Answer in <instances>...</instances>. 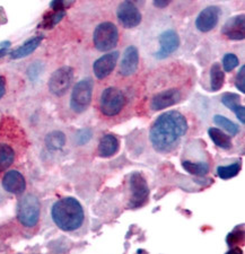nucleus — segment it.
<instances>
[{"label":"nucleus","mask_w":245,"mask_h":254,"mask_svg":"<svg viewBox=\"0 0 245 254\" xmlns=\"http://www.w3.org/2000/svg\"><path fill=\"white\" fill-rule=\"evenodd\" d=\"M187 131L185 117L178 111H169L159 116L150 128L149 139L159 153L173 150Z\"/></svg>","instance_id":"obj_1"},{"label":"nucleus","mask_w":245,"mask_h":254,"mask_svg":"<svg viewBox=\"0 0 245 254\" xmlns=\"http://www.w3.org/2000/svg\"><path fill=\"white\" fill-rule=\"evenodd\" d=\"M52 219L60 229L72 232L78 229L84 223V209L75 198L68 196L57 201L52 207Z\"/></svg>","instance_id":"obj_2"},{"label":"nucleus","mask_w":245,"mask_h":254,"mask_svg":"<svg viewBox=\"0 0 245 254\" xmlns=\"http://www.w3.org/2000/svg\"><path fill=\"white\" fill-rule=\"evenodd\" d=\"M119 41V32L111 22H104L97 25L93 34V42L97 50L108 52L117 47Z\"/></svg>","instance_id":"obj_3"},{"label":"nucleus","mask_w":245,"mask_h":254,"mask_svg":"<svg viewBox=\"0 0 245 254\" xmlns=\"http://www.w3.org/2000/svg\"><path fill=\"white\" fill-rule=\"evenodd\" d=\"M40 201L33 194H27L18 202L17 217L25 227H34L40 218Z\"/></svg>","instance_id":"obj_4"},{"label":"nucleus","mask_w":245,"mask_h":254,"mask_svg":"<svg viewBox=\"0 0 245 254\" xmlns=\"http://www.w3.org/2000/svg\"><path fill=\"white\" fill-rule=\"evenodd\" d=\"M93 80L86 78L78 81L72 89L70 97V108L73 112L83 113L88 109L92 102Z\"/></svg>","instance_id":"obj_5"},{"label":"nucleus","mask_w":245,"mask_h":254,"mask_svg":"<svg viewBox=\"0 0 245 254\" xmlns=\"http://www.w3.org/2000/svg\"><path fill=\"white\" fill-rule=\"evenodd\" d=\"M124 94L119 88L109 87L103 91L100 100V110L106 117H116L123 109Z\"/></svg>","instance_id":"obj_6"},{"label":"nucleus","mask_w":245,"mask_h":254,"mask_svg":"<svg viewBox=\"0 0 245 254\" xmlns=\"http://www.w3.org/2000/svg\"><path fill=\"white\" fill-rule=\"evenodd\" d=\"M73 81V69L68 65L61 67L49 79V91L56 96H62L68 92Z\"/></svg>","instance_id":"obj_7"},{"label":"nucleus","mask_w":245,"mask_h":254,"mask_svg":"<svg viewBox=\"0 0 245 254\" xmlns=\"http://www.w3.org/2000/svg\"><path fill=\"white\" fill-rule=\"evenodd\" d=\"M130 190H131V198L129 201V208L136 209L142 207L148 201L149 188L147 186L146 180L140 173L134 172L130 176Z\"/></svg>","instance_id":"obj_8"},{"label":"nucleus","mask_w":245,"mask_h":254,"mask_svg":"<svg viewBox=\"0 0 245 254\" xmlns=\"http://www.w3.org/2000/svg\"><path fill=\"white\" fill-rule=\"evenodd\" d=\"M118 19L125 28L137 27L141 23L142 16L138 7L129 0H124L118 7Z\"/></svg>","instance_id":"obj_9"},{"label":"nucleus","mask_w":245,"mask_h":254,"mask_svg":"<svg viewBox=\"0 0 245 254\" xmlns=\"http://www.w3.org/2000/svg\"><path fill=\"white\" fill-rule=\"evenodd\" d=\"M159 41V50L155 53L156 58L165 59L170 55L178 50L180 46L179 34L174 30H167L162 33L158 38Z\"/></svg>","instance_id":"obj_10"},{"label":"nucleus","mask_w":245,"mask_h":254,"mask_svg":"<svg viewBox=\"0 0 245 254\" xmlns=\"http://www.w3.org/2000/svg\"><path fill=\"white\" fill-rule=\"evenodd\" d=\"M118 59H119V52L114 51L106 53L97 59L93 64L94 75L97 79H104L111 73L116 68Z\"/></svg>","instance_id":"obj_11"},{"label":"nucleus","mask_w":245,"mask_h":254,"mask_svg":"<svg viewBox=\"0 0 245 254\" xmlns=\"http://www.w3.org/2000/svg\"><path fill=\"white\" fill-rule=\"evenodd\" d=\"M220 16V8L217 6H209L203 9L201 13L198 15L195 19V27L200 32L207 33L214 30L216 25L218 24Z\"/></svg>","instance_id":"obj_12"},{"label":"nucleus","mask_w":245,"mask_h":254,"mask_svg":"<svg viewBox=\"0 0 245 254\" xmlns=\"http://www.w3.org/2000/svg\"><path fill=\"white\" fill-rule=\"evenodd\" d=\"M223 35L227 39L240 41L245 39V17L243 14L236 15L227 20L222 28Z\"/></svg>","instance_id":"obj_13"},{"label":"nucleus","mask_w":245,"mask_h":254,"mask_svg":"<svg viewBox=\"0 0 245 254\" xmlns=\"http://www.w3.org/2000/svg\"><path fill=\"white\" fill-rule=\"evenodd\" d=\"M180 100H181V93H180V91L175 88L166 89V91L157 93L153 97L150 108L154 111H159V110H164L170 108V106L175 105L179 103Z\"/></svg>","instance_id":"obj_14"},{"label":"nucleus","mask_w":245,"mask_h":254,"mask_svg":"<svg viewBox=\"0 0 245 254\" xmlns=\"http://www.w3.org/2000/svg\"><path fill=\"white\" fill-rule=\"evenodd\" d=\"M139 64V52L138 49L130 46L125 49L120 64V73L122 76H131L138 69Z\"/></svg>","instance_id":"obj_15"},{"label":"nucleus","mask_w":245,"mask_h":254,"mask_svg":"<svg viewBox=\"0 0 245 254\" xmlns=\"http://www.w3.org/2000/svg\"><path fill=\"white\" fill-rule=\"evenodd\" d=\"M2 187L9 193L22 194L26 189V182L18 171H9L3 176Z\"/></svg>","instance_id":"obj_16"},{"label":"nucleus","mask_w":245,"mask_h":254,"mask_svg":"<svg viewBox=\"0 0 245 254\" xmlns=\"http://www.w3.org/2000/svg\"><path fill=\"white\" fill-rule=\"evenodd\" d=\"M240 95L234 93H226L224 94L222 97V103L232 110L233 112L235 113V116L238 117L239 120L242 122L244 125L245 124V108L243 105L240 104Z\"/></svg>","instance_id":"obj_17"},{"label":"nucleus","mask_w":245,"mask_h":254,"mask_svg":"<svg viewBox=\"0 0 245 254\" xmlns=\"http://www.w3.org/2000/svg\"><path fill=\"white\" fill-rule=\"evenodd\" d=\"M119 140L113 134H105L99 143V155L101 157H111L119 150Z\"/></svg>","instance_id":"obj_18"},{"label":"nucleus","mask_w":245,"mask_h":254,"mask_svg":"<svg viewBox=\"0 0 245 254\" xmlns=\"http://www.w3.org/2000/svg\"><path fill=\"white\" fill-rule=\"evenodd\" d=\"M42 42V36H35V38L26 41L23 46L16 49L10 53L11 59H22L33 53Z\"/></svg>","instance_id":"obj_19"},{"label":"nucleus","mask_w":245,"mask_h":254,"mask_svg":"<svg viewBox=\"0 0 245 254\" xmlns=\"http://www.w3.org/2000/svg\"><path fill=\"white\" fill-rule=\"evenodd\" d=\"M208 134L214 143L222 149H230L232 147V139L231 136H228L224 131L218 128H209Z\"/></svg>","instance_id":"obj_20"},{"label":"nucleus","mask_w":245,"mask_h":254,"mask_svg":"<svg viewBox=\"0 0 245 254\" xmlns=\"http://www.w3.org/2000/svg\"><path fill=\"white\" fill-rule=\"evenodd\" d=\"M225 81V73L222 70L219 64H214L210 69V86L212 92H218L222 89Z\"/></svg>","instance_id":"obj_21"},{"label":"nucleus","mask_w":245,"mask_h":254,"mask_svg":"<svg viewBox=\"0 0 245 254\" xmlns=\"http://www.w3.org/2000/svg\"><path fill=\"white\" fill-rule=\"evenodd\" d=\"M14 149L6 143H0V173L6 171L14 163Z\"/></svg>","instance_id":"obj_22"},{"label":"nucleus","mask_w":245,"mask_h":254,"mask_svg":"<svg viewBox=\"0 0 245 254\" xmlns=\"http://www.w3.org/2000/svg\"><path fill=\"white\" fill-rule=\"evenodd\" d=\"M46 145L49 149L59 150L66 145V136L61 131H52L46 138Z\"/></svg>","instance_id":"obj_23"},{"label":"nucleus","mask_w":245,"mask_h":254,"mask_svg":"<svg viewBox=\"0 0 245 254\" xmlns=\"http://www.w3.org/2000/svg\"><path fill=\"white\" fill-rule=\"evenodd\" d=\"M182 166L187 173L197 175V176H203L206 175L208 172H209V166L206 163H193L190 161H184L182 162Z\"/></svg>","instance_id":"obj_24"},{"label":"nucleus","mask_w":245,"mask_h":254,"mask_svg":"<svg viewBox=\"0 0 245 254\" xmlns=\"http://www.w3.org/2000/svg\"><path fill=\"white\" fill-rule=\"evenodd\" d=\"M214 122L220 128H223L224 130H226L227 132H230L232 136H236L239 133L240 128L239 126L234 124V122L231 121L230 119H227L223 116H219V114H216L214 117Z\"/></svg>","instance_id":"obj_25"},{"label":"nucleus","mask_w":245,"mask_h":254,"mask_svg":"<svg viewBox=\"0 0 245 254\" xmlns=\"http://www.w3.org/2000/svg\"><path fill=\"white\" fill-rule=\"evenodd\" d=\"M241 171V163H234L227 166H218L217 174L220 179L230 180L238 175Z\"/></svg>","instance_id":"obj_26"},{"label":"nucleus","mask_w":245,"mask_h":254,"mask_svg":"<svg viewBox=\"0 0 245 254\" xmlns=\"http://www.w3.org/2000/svg\"><path fill=\"white\" fill-rule=\"evenodd\" d=\"M64 15H66V10H52V13L46 16L41 26L46 28V30H51L52 27H55L64 17Z\"/></svg>","instance_id":"obj_27"},{"label":"nucleus","mask_w":245,"mask_h":254,"mask_svg":"<svg viewBox=\"0 0 245 254\" xmlns=\"http://www.w3.org/2000/svg\"><path fill=\"white\" fill-rule=\"evenodd\" d=\"M240 64L239 58L233 53H227L223 58V68L226 72H231L238 67Z\"/></svg>","instance_id":"obj_28"},{"label":"nucleus","mask_w":245,"mask_h":254,"mask_svg":"<svg viewBox=\"0 0 245 254\" xmlns=\"http://www.w3.org/2000/svg\"><path fill=\"white\" fill-rule=\"evenodd\" d=\"M73 2L75 0H52L50 8L52 10H66Z\"/></svg>","instance_id":"obj_29"},{"label":"nucleus","mask_w":245,"mask_h":254,"mask_svg":"<svg viewBox=\"0 0 245 254\" xmlns=\"http://www.w3.org/2000/svg\"><path fill=\"white\" fill-rule=\"evenodd\" d=\"M92 136H93V132L91 129H81L78 131V133H77L76 141L78 145H85V143H87L89 140H91Z\"/></svg>","instance_id":"obj_30"},{"label":"nucleus","mask_w":245,"mask_h":254,"mask_svg":"<svg viewBox=\"0 0 245 254\" xmlns=\"http://www.w3.org/2000/svg\"><path fill=\"white\" fill-rule=\"evenodd\" d=\"M235 86L241 93H245V65H242L235 77Z\"/></svg>","instance_id":"obj_31"},{"label":"nucleus","mask_w":245,"mask_h":254,"mask_svg":"<svg viewBox=\"0 0 245 254\" xmlns=\"http://www.w3.org/2000/svg\"><path fill=\"white\" fill-rule=\"evenodd\" d=\"M243 240V231L240 232V229H235L234 232L231 233L230 235L227 236V244L230 247H236L241 241Z\"/></svg>","instance_id":"obj_32"},{"label":"nucleus","mask_w":245,"mask_h":254,"mask_svg":"<svg viewBox=\"0 0 245 254\" xmlns=\"http://www.w3.org/2000/svg\"><path fill=\"white\" fill-rule=\"evenodd\" d=\"M41 71H42V64L39 63H35L27 69V75L32 80H34L40 76Z\"/></svg>","instance_id":"obj_33"},{"label":"nucleus","mask_w":245,"mask_h":254,"mask_svg":"<svg viewBox=\"0 0 245 254\" xmlns=\"http://www.w3.org/2000/svg\"><path fill=\"white\" fill-rule=\"evenodd\" d=\"M154 6L157 8H166L172 2V0H153Z\"/></svg>","instance_id":"obj_34"},{"label":"nucleus","mask_w":245,"mask_h":254,"mask_svg":"<svg viewBox=\"0 0 245 254\" xmlns=\"http://www.w3.org/2000/svg\"><path fill=\"white\" fill-rule=\"evenodd\" d=\"M6 93V80L0 75V98H1Z\"/></svg>","instance_id":"obj_35"},{"label":"nucleus","mask_w":245,"mask_h":254,"mask_svg":"<svg viewBox=\"0 0 245 254\" xmlns=\"http://www.w3.org/2000/svg\"><path fill=\"white\" fill-rule=\"evenodd\" d=\"M129 1H131L134 5H144L145 3V0H129Z\"/></svg>","instance_id":"obj_36"},{"label":"nucleus","mask_w":245,"mask_h":254,"mask_svg":"<svg viewBox=\"0 0 245 254\" xmlns=\"http://www.w3.org/2000/svg\"><path fill=\"white\" fill-rule=\"evenodd\" d=\"M7 53V49H0V58H1V57H3Z\"/></svg>","instance_id":"obj_37"}]
</instances>
